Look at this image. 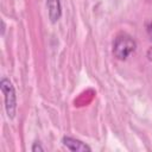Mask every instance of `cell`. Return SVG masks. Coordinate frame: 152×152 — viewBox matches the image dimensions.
I'll return each mask as SVG.
<instances>
[{"instance_id": "obj_1", "label": "cell", "mask_w": 152, "mask_h": 152, "mask_svg": "<svg viewBox=\"0 0 152 152\" xmlns=\"http://www.w3.org/2000/svg\"><path fill=\"white\" fill-rule=\"evenodd\" d=\"M135 48H137V43L129 34L120 33L115 37L113 42V55L118 59L125 61L127 59V57L131 56V53L135 51Z\"/></svg>"}, {"instance_id": "obj_2", "label": "cell", "mask_w": 152, "mask_h": 152, "mask_svg": "<svg viewBox=\"0 0 152 152\" xmlns=\"http://www.w3.org/2000/svg\"><path fill=\"white\" fill-rule=\"evenodd\" d=\"M0 88L5 96V109H6L7 116L10 119H13L17 110V96H15L14 87L8 78L4 77L0 81Z\"/></svg>"}, {"instance_id": "obj_3", "label": "cell", "mask_w": 152, "mask_h": 152, "mask_svg": "<svg viewBox=\"0 0 152 152\" xmlns=\"http://www.w3.org/2000/svg\"><path fill=\"white\" fill-rule=\"evenodd\" d=\"M62 142L63 145L70 150V151H74V152H86V151H91L90 146H88L86 142L78 140V139H75V138H71V137H64L62 139Z\"/></svg>"}, {"instance_id": "obj_4", "label": "cell", "mask_w": 152, "mask_h": 152, "mask_svg": "<svg viewBox=\"0 0 152 152\" xmlns=\"http://www.w3.org/2000/svg\"><path fill=\"white\" fill-rule=\"evenodd\" d=\"M46 7H48V14L51 23L58 21L62 15L61 0H46Z\"/></svg>"}, {"instance_id": "obj_5", "label": "cell", "mask_w": 152, "mask_h": 152, "mask_svg": "<svg viewBox=\"0 0 152 152\" xmlns=\"http://www.w3.org/2000/svg\"><path fill=\"white\" fill-rule=\"evenodd\" d=\"M45 148L39 144V142H34L33 144V146H32V151L33 152H37V151H44Z\"/></svg>"}, {"instance_id": "obj_6", "label": "cell", "mask_w": 152, "mask_h": 152, "mask_svg": "<svg viewBox=\"0 0 152 152\" xmlns=\"http://www.w3.org/2000/svg\"><path fill=\"white\" fill-rule=\"evenodd\" d=\"M147 33H148L150 38L152 39V23H151L150 25H147Z\"/></svg>"}, {"instance_id": "obj_7", "label": "cell", "mask_w": 152, "mask_h": 152, "mask_svg": "<svg viewBox=\"0 0 152 152\" xmlns=\"http://www.w3.org/2000/svg\"><path fill=\"white\" fill-rule=\"evenodd\" d=\"M148 58H150V59L152 61V49H151V50L148 51Z\"/></svg>"}]
</instances>
